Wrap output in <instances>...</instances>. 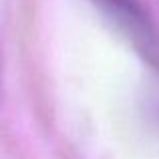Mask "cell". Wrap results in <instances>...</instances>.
<instances>
[{
    "label": "cell",
    "mask_w": 159,
    "mask_h": 159,
    "mask_svg": "<svg viewBox=\"0 0 159 159\" xmlns=\"http://www.w3.org/2000/svg\"><path fill=\"white\" fill-rule=\"evenodd\" d=\"M99 14L147 65L159 69V30L139 0H91Z\"/></svg>",
    "instance_id": "cell-1"
}]
</instances>
